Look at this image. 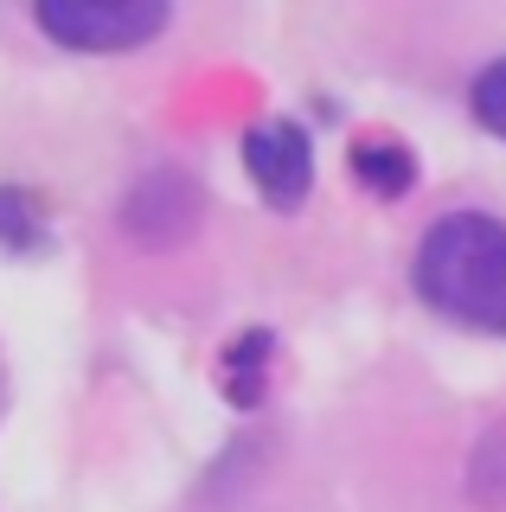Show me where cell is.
Masks as SVG:
<instances>
[{
  "label": "cell",
  "mask_w": 506,
  "mask_h": 512,
  "mask_svg": "<svg viewBox=\"0 0 506 512\" xmlns=\"http://www.w3.org/2000/svg\"><path fill=\"white\" fill-rule=\"evenodd\" d=\"M417 295L442 320L506 333V224L487 212H449L417 244Z\"/></svg>",
  "instance_id": "6da1fadb"
},
{
  "label": "cell",
  "mask_w": 506,
  "mask_h": 512,
  "mask_svg": "<svg viewBox=\"0 0 506 512\" xmlns=\"http://www.w3.org/2000/svg\"><path fill=\"white\" fill-rule=\"evenodd\" d=\"M39 32L71 52H135L154 32H167L161 0H45Z\"/></svg>",
  "instance_id": "7a4b0ae2"
},
{
  "label": "cell",
  "mask_w": 506,
  "mask_h": 512,
  "mask_svg": "<svg viewBox=\"0 0 506 512\" xmlns=\"http://www.w3.org/2000/svg\"><path fill=\"white\" fill-rule=\"evenodd\" d=\"M244 167L276 212H295L314 186V148L295 122H257L244 135Z\"/></svg>",
  "instance_id": "3957f363"
},
{
  "label": "cell",
  "mask_w": 506,
  "mask_h": 512,
  "mask_svg": "<svg viewBox=\"0 0 506 512\" xmlns=\"http://www.w3.org/2000/svg\"><path fill=\"white\" fill-rule=\"evenodd\" d=\"M193 218H199V192L186 186L180 173H154L129 199V231L141 244H173V237L193 231Z\"/></svg>",
  "instance_id": "277c9868"
},
{
  "label": "cell",
  "mask_w": 506,
  "mask_h": 512,
  "mask_svg": "<svg viewBox=\"0 0 506 512\" xmlns=\"http://www.w3.org/2000/svg\"><path fill=\"white\" fill-rule=\"evenodd\" d=\"M270 352H276V340L263 327L244 333V340H231V352H225V391H231L237 410H257L263 384H270Z\"/></svg>",
  "instance_id": "5b68a950"
},
{
  "label": "cell",
  "mask_w": 506,
  "mask_h": 512,
  "mask_svg": "<svg viewBox=\"0 0 506 512\" xmlns=\"http://www.w3.org/2000/svg\"><path fill=\"white\" fill-rule=\"evenodd\" d=\"M353 180H366L378 199H398V192H410V180H417V160H410V148H398V141L372 135L353 148Z\"/></svg>",
  "instance_id": "8992f818"
},
{
  "label": "cell",
  "mask_w": 506,
  "mask_h": 512,
  "mask_svg": "<svg viewBox=\"0 0 506 512\" xmlns=\"http://www.w3.org/2000/svg\"><path fill=\"white\" fill-rule=\"evenodd\" d=\"M45 237H52L45 231V205L20 186H0V244L33 256V250H45Z\"/></svg>",
  "instance_id": "52a82bcc"
},
{
  "label": "cell",
  "mask_w": 506,
  "mask_h": 512,
  "mask_svg": "<svg viewBox=\"0 0 506 512\" xmlns=\"http://www.w3.org/2000/svg\"><path fill=\"white\" fill-rule=\"evenodd\" d=\"M468 493H474V506H487V512L506 506V423H494V429L481 436V448H474V461H468Z\"/></svg>",
  "instance_id": "ba28073f"
},
{
  "label": "cell",
  "mask_w": 506,
  "mask_h": 512,
  "mask_svg": "<svg viewBox=\"0 0 506 512\" xmlns=\"http://www.w3.org/2000/svg\"><path fill=\"white\" fill-rule=\"evenodd\" d=\"M468 103H474V116H481V128H494V135L506 141V58H500V64H487V71L474 77Z\"/></svg>",
  "instance_id": "9c48e42d"
}]
</instances>
